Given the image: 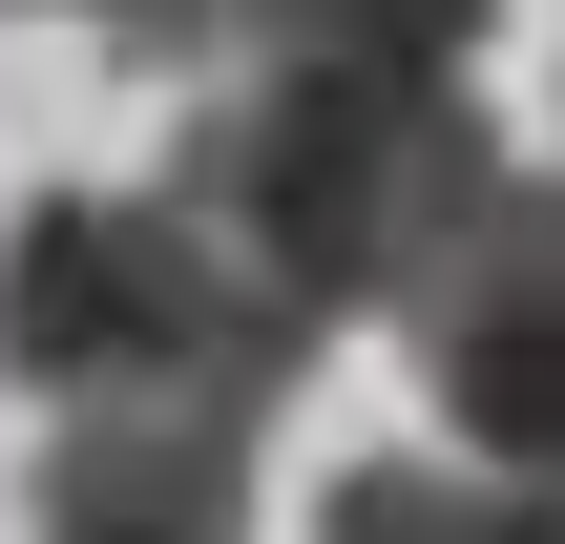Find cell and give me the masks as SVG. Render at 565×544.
I'll return each mask as SVG.
<instances>
[{
	"label": "cell",
	"instance_id": "obj_1",
	"mask_svg": "<svg viewBox=\"0 0 565 544\" xmlns=\"http://www.w3.org/2000/svg\"><path fill=\"white\" fill-rule=\"evenodd\" d=\"M273 63H231L210 105H189V147H168V210L294 314V335H335V314H398L461 231H482V189H503V126H482V21H252Z\"/></svg>",
	"mask_w": 565,
	"mask_h": 544
},
{
	"label": "cell",
	"instance_id": "obj_3",
	"mask_svg": "<svg viewBox=\"0 0 565 544\" xmlns=\"http://www.w3.org/2000/svg\"><path fill=\"white\" fill-rule=\"evenodd\" d=\"M398 335H419V377H440V419H461L440 461L565 503V168H503V189H482V231L398 294Z\"/></svg>",
	"mask_w": 565,
	"mask_h": 544
},
{
	"label": "cell",
	"instance_id": "obj_5",
	"mask_svg": "<svg viewBox=\"0 0 565 544\" xmlns=\"http://www.w3.org/2000/svg\"><path fill=\"white\" fill-rule=\"evenodd\" d=\"M315 544H565V503L482 482V461H335Z\"/></svg>",
	"mask_w": 565,
	"mask_h": 544
},
{
	"label": "cell",
	"instance_id": "obj_4",
	"mask_svg": "<svg viewBox=\"0 0 565 544\" xmlns=\"http://www.w3.org/2000/svg\"><path fill=\"white\" fill-rule=\"evenodd\" d=\"M42 544H252V419H63Z\"/></svg>",
	"mask_w": 565,
	"mask_h": 544
},
{
	"label": "cell",
	"instance_id": "obj_2",
	"mask_svg": "<svg viewBox=\"0 0 565 544\" xmlns=\"http://www.w3.org/2000/svg\"><path fill=\"white\" fill-rule=\"evenodd\" d=\"M0 377L63 419H273L315 377V335L168 189H42L0 231Z\"/></svg>",
	"mask_w": 565,
	"mask_h": 544
}]
</instances>
